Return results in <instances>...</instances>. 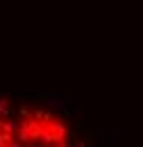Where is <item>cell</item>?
Returning a JSON list of instances; mask_svg holds the SVG:
<instances>
[{
    "label": "cell",
    "mask_w": 143,
    "mask_h": 147,
    "mask_svg": "<svg viewBox=\"0 0 143 147\" xmlns=\"http://www.w3.org/2000/svg\"><path fill=\"white\" fill-rule=\"evenodd\" d=\"M16 138L20 143L34 145H71L77 134L71 120L50 109H23L20 122L16 125Z\"/></svg>",
    "instance_id": "cell-1"
}]
</instances>
